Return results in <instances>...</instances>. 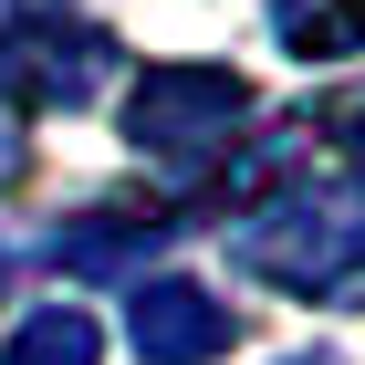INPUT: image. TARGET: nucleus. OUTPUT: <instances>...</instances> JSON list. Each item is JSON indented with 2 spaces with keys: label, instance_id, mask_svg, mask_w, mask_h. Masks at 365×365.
Masks as SVG:
<instances>
[{
  "label": "nucleus",
  "instance_id": "7ed1b4c3",
  "mask_svg": "<svg viewBox=\"0 0 365 365\" xmlns=\"http://www.w3.org/2000/svg\"><path fill=\"white\" fill-rule=\"evenodd\" d=\"M115 73V31L84 21V11H63V0H31V11H11L0 21V94L31 115H73L94 105Z\"/></svg>",
  "mask_w": 365,
  "mask_h": 365
},
{
  "label": "nucleus",
  "instance_id": "1a4fd4ad",
  "mask_svg": "<svg viewBox=\"0 0 365 365\" xmlns=\"http://www.w3.org/2000/svg\"><path fill=\"white\" fill-rule=\"evenodd\" d=\"M21 157H31V146H21V125H11V115H0V188H11V178H21Z\"/></svg>",
  "mask_w": 365,
  "mask_h": 365
},
{
  "label": "nucleus",
  "instance_id": "423d86ee",
  "mask_svg": "<svg viewBox=\"0 0 365 365\" xmlns=\"http://www.w3.org/2000/svg\"><path fill=\"white\" fill-rule=\"evenodd\" d=\"M272 31L303 63H344V53H365V0H272Z\"/></svg>",
  "mask_w": 365,
  "mask_h": 365
},
{
  "label": "nucleus",
  "instance_id": "f03ea898",
  "mask_svg": "<svg viewBox=\"0 0 365 365\" xmlns=\"http://www.w3.org/2000/svg\"><path fill=\"white\" fill-rule=\"evenodd\" d=\"M251 125V84L230 63H146L125 94V146L168 178H209L230 168V146Z\"/></svg>",
  "mask_w": 365,
  "mask_h": 365
},
{
  "label": "nucleus",
  "instance_id": "9d476101",
  "mask_svg": "<svg viewBox=\"0 0 365 365\" xmlns=\"http://www.w3.org/2000/svg\"><path fill=\"white\" fill-rule=\"evenodd\" d=\"M282 365H334V355H282Z\"/></svg>",
  "mask_w": 365,
  "mask_h": 365
},
{
  "label": "nucleus",
  "instance_id": "0eeeda50",
  "mask_svg": "<svg viewBox=\"0 0 365 365\" xmlns=\"http://www.w3.org/2000/svg\"><path fill=\"white\" fill-rule=\"evenodd\" d=\"M94 355H105V334H94L84 303H42L21 334L0 344V365H94Z\"/></svg>",
  "mask_w": 365,
  "mask_h": 365
},
{
  "label": "nucleus",
  "instance_id": "20e7f679",
  "mask_svg": "<svg viewBox=\"0 0 365 365\" xmlns=\"http://www.w3.org/2000/svg\"><path fill=\"white\" fill-rule=\"evenodd\" d=\"M125 334H136L146 365H209V355H230V303L198 292V282H136Z\"/></svg>",
  "mask_w": 365,
  "mask_h": 365
},
{
  "label": "nucleus",
  "instance_id": "6e6552de",
  "mask_svg": "<svg viewBox=\"0 0 365 365\" xmlns=\"http://www.w3.org/2000/svg\"><path fill=\"white\" fill-rule=\"evenodd\" d=\"M303 136H324V146H334V168L365 178V84L334 94V105H313V115H303Z\"/></svg>",
  "mask_w": 365,
  "mask_h": 365
},
{
  "label": "nucleus",
  "instance_id": "39448f33",
  "mask_svg": "<svg viewBox=\"0 0 365 365\" xmlns=\"http://www.w3.org/2000/svg\"><path fill=\"white\" fill-rule=\"evenodd\" d=\"M168 230H178V220H157V209H94V220H73V230L53 240V261H63V272H84V282H125Z\"/></svg>",
  "mask_w": 365,
  "mask_h": 365
},
{
  "label": "nucleus",
  "instance_id": "f257e3e1",
  "mask_svg": "<svg viewBox=\"0 0 365 365\" xmlns=\"http://www.w3.org/2000/svg\"><path fill=\"white\" fill-rule=\"evenodd\" d=\"M230 261L303 303H365V178L355 168H292L230 220Z\"/></svg>",
  "mask_w": 365,
  "mask_h": 365
}]
</instances>
